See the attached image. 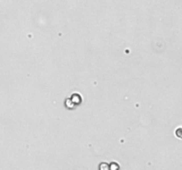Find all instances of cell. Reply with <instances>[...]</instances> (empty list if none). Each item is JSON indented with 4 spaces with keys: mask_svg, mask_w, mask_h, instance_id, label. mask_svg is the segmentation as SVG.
Segmentation results:
<instances>
[{
    "mask_svg": "<svg viewBox=\"0 0 182 170\" xmlns=\"http://www.w3.org/2000/svg\"><path fill=\"white\" fill-rule=\"evenodd\" d=\"M175 134H176L177 137L182 139V128H178L175 131Z\"/></svg>",
    "mask_w": 182,
    "mask_h": 170,
    "instance_id": "obj_1",
    "label": "cell"
}]
</instances>
